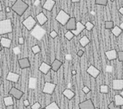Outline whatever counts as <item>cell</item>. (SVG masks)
Listing matches in <instances>:
<instances>
[{"mask_svg": "<svg viewBox=\"0 0 123 109\" xmlns=\"http://www.w3.org/2000/svg\"><path fill=\"white\" fill-rule=\"evenodd\" d=\"M29 8V4H27L24 0H16L11 7V10L13 11L16 14L21 16L24 15V13L27 11Z\"/></svg>", "mask_w": 123, "mask_h": 109, "instance_id": "obj_1", "label": "cell"}, {"mask_svg": "<svg viewBox=\"0 0 123 109\" xmlns=\"http://www.w3.org/2000/svg\"><path fill=\"white\" fill-rule=\"evenodd\" d=\"M13 28L10 19L0 20V36L12 33Z\"/></svg>", "mask_w": 123, "mask_h": 109, "instance_id": "obj_2", "label": "cell"}, {"mask_svg": "<svg viewBox=\"0 0 123 109\" xmlns=\"http://www.w3.org/2000/svg\"><path fill=\"white\" fill-rule=\"evenodd\" d=\"M30 32H31V34L38 41H40L43 37V36L46 34V30L43 29L41 25H37V24Z\"/></svg>", "mask_w": 123, "mask_h": 109, "instance_id": "obj_3", "label": "cell"}, {"mask_svg": "<svg viewBox=\"0 0 123 109\" xmlns=\"http://www.w3.org/2000/svg\"><path fill=\"white\" fill-rule=\"evenodd\" d=\"M71 18L70 15L67 14L66 11H63V10H60L59 12L57 14L56 17V21L58 22L59 24H61L62 25H65L67 24V22L68 21V20Z\"/></svg>", "mask_w": 123, "mask_h": 109, "instance_id": "obj_4", "label": "cell"}, {"mask_svg": "<svg viewBox=\"0 0 123 109\" xmlns=\"http://www.w3.org/2000/svg\"><path fill=\"white\" fill-rule=\"evenodd\" d=\"M22 24L27 30L31 31V29H32L36 25L37 23H36V21L35 20V18H34L33 16H30L26 17V18L24 20Z\"/></svg>", "mask_w": 123, "mask_h": 109, "instance_id": "obj_5", "label": "cell"}, {"mask_svg": "<svg viewBox=\"0 0 123 109\" xmlns=\"http://www.w3.org/2000/svg\"><path fill=\"white\" fill-rule=\"evenodd\" d=\"M55 88H56V84H55V83L46 82L44 83V86H43V93L45 94H49V95H51V94H53V92H54Z\"/></svg>", "mask_w": 123, "mask_h": 109, "instance_id": "obj_6", "label": "cell"}, {"mask_svg": "<svg viewBox=\"0 0 123 109\" xmlns=\"http://www.w3.org/2000/svg\"><path fill=\"white\" fill-rule=\"evenodd\" d=\"M8 94H9V95L12 96L13 98H15L16 99H17V100H20L24 95L23 91L16 88V87H12V88L10 89V90L8 91Z\"/></svg>", "mask_w": 123, "mask_h": 109, "instance_id": "obj_7", "label": "cell"}, {"mask_svg": "<svg viewBox=\"0 0 123 109\" xmlns=\"http://www.w3.org/2000/svg\"><path fill=\"white\" fill-rule=\"evenodd\" d=\"M79 108H80V109H95L94 103L90 99L80 102L79 104Z\"/></svg>", "mask_w": 123, "mask_h": 109, "instance_id": "obj_8", "label": "cell"}, {"mask_svg": "<svg viewBox=\"0 0 123 109\" xmlns=\"http://www.w3.org/2000/svg\"><path fill=\"white\" fill-rule=\"evenodd\" d=\"M85 29V27L84 24H82L81 22H80V21H76V29H75L74 30H71V32H72V33L75 36H79Z\"/></svg>", "mask_w": 123, "mask_h": 109, "instance_id": "obj_9", "label": "cell"}, {"mask_svg": "<svg viewBox=\"0 0 123 109\" xmlns=\"http://www.w3.org/2000/svg\"><path fill=\"white\" fill-rule=\"evenodd\" d=\"M86 72H87V73H89V74H90L92 77H94V78L98 77V75L100 74L99 69H98L96 67H94V65H90V66L87 68Z\"/></svg>", "mask_w": 123, "mask_h": 109, "instance_id": "obj_10", "label": "cell"}, {"mask_svg": "<svg viewBox=\"0 0 123 109\" xmlns=\"http://www.w3.org/2000/svg\"><path fill=\"white\" fill-rule=\"evenodd\" d=\"M64 26H65V28H66L67 30H71V31L74 30V29H76V18H75V17H71Z\"/></svg>", "mask_w": 123, "mask_h": 109, "instance_id": "obj_11", "label": "cell"}, {"mask_svg": "<svg viewBox=\"0 0 123 109\" xmlns=\"http://www.w3.org/2000/svg\"><path fill=\"white\" fill-rule=\"evenodd\" d=\"M6 79H7V81H8V82L17 83V82H18V81L20 79V75L14 72H9L8 74L7 75Z\"/></svg>", "mask_w": 123, "mask_h": 109, "instance_id": "obj_12", "label": "cell"}, {"mask_svg": "<svg viewBox=\"0 0 123 109\" xmlns=\"http://www.w3.org/2000/svg\"><path fill=\"white\" fill-rule=\"evenodd\" d=\"M18 64L21 69H25V68H31V63H30V60L27 57L20 59L18 60Z\"/></svg>", "mask_w": 123, "mask_h": 109, "instance_id": "obj_13", "label": "cell"}, {"mask_svg": "<svg viewBox=\"0 0 123 109\" xmlns=\"http://www.w3.org/2000/svg\"><path fill=\"white\" fill-rule=\"evenodd\" d=\"M112 89L114 90H122L123 89L122 79H114L112 81Z\"/></svg>", "mask_w": 123, "mask_h": 109, "instance_id": "obj_14", "label": "cell"}, {"mask_svg": "<svg viewBox=\"0 0 123 109\" xmlns=\"http://www.w3.org/2000/svg\"><path fill=\"white\" fill-rule=\"evenodd\" d=\"M36 20H37V21H38V24L39 25H43L45 23L48 21V17H47V16L45 15L44 13L43 12V11H41V12H39L38 15L36 16Z\"/></svg>", "mask_w": 123, "mask_h": 109, "instance_id": "obj_15", "label": "cell"}, {"mask_svg": "<svg viewBox=\"0 0 123 109\" xmlns=\"http://www.w3.org/2000/svg\"><path fill=\"white\" fill-rule=\"evenodd\" d=\"M105 55H106L107 59H108L109 61L114 60V59H116L117 57V51L116 50H114V49L107 51L106 52H105Z\"/></svg>", "mask_w": 123, "mask_h": 109, "instance_id": "obj_16", "label": "cell"}, {"mask_svg": "<svg viewBox=\"0 0 123 109\" xmlns=\"http://www.w3.org/2000/svg\"><path fill=\"white\" fill-rule=\"evenodd\" d=\"M54 6H55L54 0H46L45 3L43 4V9L46 10L48 11H52Z\"/></svg>", "mask_w": 123, "mask_h": 109, "instance_id": "obj_17", "label": "cell"}, {"mask_svg": "<svg viewBox=\"0 0 123 109\" xmlns=\"http://www.w3.org/2000/svg\"><path fill=\"white\" fill-rule=\"evenodd\" d=\"M39 70L43 74L47 75V74H49V71L51 70V66L49 64H48L47 63L43 62L42 64H40V66H39Z\"/></svg>", "mask_w": 123, "mask_h": 109, "instance_id": "obj_18", "label": "cell"}, {"mask_svg": "<svg viewBox=\"0 0 123 109\" xmlns=\"http://www.w3.org/2000/svg\"><path fill=\"white\" fill-rule=\"evenodd\" d=\"M62 65V61H60L59 59H54V60L53 61L52 64H51L50 66H51V69H52L53 72H57V71L60 69Z\"/></svg>", "mask_w": 123, "mask_h": 109, "instance_id": "obj_19", "label": "cell"}, {"mask_svg": "<svg viewBox=\"0 0 123 109\" xmlns=\"http://www.w3.org/2000/svg\"><path fill=\"white\" fill-rule=\"evenodd\" d=\"M0 44H1L2 47L8 49L11 47L12 40L10 38H7V37H2L1 40H0Z\"/></svg>", "mask_w": 123, "mask_h": 109, "instance_id": "obj_20", "label": "cell"}, {"mask_svg": "<svg viewBox=\"0 0 123 109\" xmlns=\"http://www.w3.org/2000/svg\"><path fill=\"white\" fill-rule=\"evenodd\" d=\"M62 94L69 100L72 99L75 97V92H73V91L70 90V89H66V90H63Z\"/></svg>", "mask_w": 123, "mask_h": 109, "instance_id": "obj_21", "label": "cell"}, {"mask_svg": "<svg viewBox=\"0 0 123 109\" xmlns=\"http://www.w3.org/2000/svg\"><path fill=\"white\" fill-rule=\"evenodd\" d=\"M114 104L116 106H123V96L120 94H116L114 97Z\"/></svg>", "mask_w": 123, "mask_h": 109, "instance_id": "obj_22", "label": "cell"}, {"mask_svg": "<svg viewBox=\"0 0 123 109\" xmlns=\"http://www.w3.org/2000/svg\"><path fill=\"white\" fill-rule=\"evenodd\" d=\"M3 102H4V105H5L6 107H7V106H13V105H14V101H13L12 96L5 97L4 99H3Z\"/></svg>", "mask_w": 123, "mask_h": 109, "instance_id": "obj_23", "label": "cell"}, {"mask_svg": "<svg viewBox=\"0 0 123 109\" xmlns=\"http://www.w3.org/2000/svg\"><path fill=\"white\" fill-rule=\"evenodd\" d=\"M111 31H112V34H113L114 36L117 37H118L121 34H122V29H121L120 28H119V26H117V25H116V26H113V28H112Z\"/></svg>", "mask_w": 123, "mask_h": 109, "instance_id": "obj_24", "label": "cell"}, {"mask_svg": "<svg viewBox=\"0 0 123 109\" xmlns=\"http://www.w3.org/2000/svg\"><path fill=\"white\" fill-rule=\"evenodd\" d=\"M37 86V79L35 77H31L29 80V88L30 89H35Z\"/></svg>", "mask_w": 123, "mask_h": 109, "instance_id": "obj_25", "label": "cell"}, {"mask_svg": "<svg viewBox=\"0 0 123 109\" xmlns=\"http://www.w3.org/2000/svg\"><path fill=\"white\" fill-rule=\"evenodd\" d=\"M80 45H81V47H85L87 45L90 43V39H89V37H87V36H83L80 39Z\"/></svg>", "mask_w": 123, "mask_h": 109, "instance_id": "obj_26", "label": "cell"}, {"mask_svg": "<svg viewBox=\"0 0 123 109\" xmlns=\"http://www.w3.org/2000/svg\"><path fill=\"white\" fill-rule=\"evenodd\" d=\"M45 109H60V108L55 102H52L45 107Z\"/></svg>", "mask_w": 123, "mask_h": 109, "instance_id": "obj_27", "label": "cell"}, {"mask_svg": "<svg viewBox=\"0 0 123 109\" xmlns=\"http://www.w3.org/2000/svg\"><path fill=\"white\" fill-rule=\"evenodd\" d=\"M99 90L100 93H102V94H108L109 92V88L107 85H102V86H100Z\"/></svg>", "mask_w": 123, "mask_h": 109, "instance_id": "obj_28", "label": "cell"}, {"mask_svg": "<svg viewBox=\"0 0 123 109\" xmlns=\"http://www.w3.org/2000/svg\"><path fill=\"white\" fill-rule=\"evenodd\" d=\"M114 26V22L112 21H107L105 22V29H112Z\"/></svg>", "mask_w": 123, "mask_h": 109, "instance_id": "obj_29", "label": "cell"}, {"mask_svg": "<svg viewBox=\"0 0 123 109\" xmlns=\"http://www.w3.org/2000/svg\"><path fill=\"white\" fill-rule=\"evenodd\" d=\"M85 29H86V30H88V31H91V30H92V29L94 28V24H93V23L90 22V21H88V22L85 23Z\"/></svg>", "mask_w": 123, "mask_h": 109, "instance_id": "obj_30", "label": "cell"}, {"mask_svg": "<svg viewBox=\"0 0 123 109\" xmlns=\"http://www.w3.org/2000/svg\"><path fill=\"white\" fill-rule=\"evenodd\" d=\"M74 37H75V35L73 34L72 32H71V30H68L66 33H65V37H66L67 40H69V41L72 40Z\"/></svg>", "mask_w": 123, "mask_h": 109, "instance_id": "obj_31", "label": "cell"}, {"mask_svg": "<svg viewBox=\"0 0 123 109\" xmlns=\"http://www.w3.org/2000/svg\"><path fill=\"white\" fill-rule=\"evenodd\" d=\"M31 51H32L33 54L37 55V54H39V53L41 51V49H40V47H39L38 45H35V46H34V47H32V48H31Z\"/></svg>", "mask_w": 123, "mask_h": 109, "instance_id": "obj_32", "label": "cell"}, {"mask_svg": "<svg viewBox=\"0 0 123 109\" xmlns=\"http://www.w3.org/2000/svg\"><path fill=\"white\" fill-rule=\"evenodd\" d=\"M108 0H95V4L100 6H106L108 4Z\"/></svg>", "mask_w": 123, "mask_h": 109, "instance_id": "obj_33", "label": "cell"}, {"mask_svg": "<svg viewBox=\"0 0 123 109\" xmlns=\"http://www.w3.org/2000/svg\"><path fill=\"white\" fill-rule=\"evenodd\" d=\"M122 106H116L114 104V102H111L110 104H108V108L109 109H122Z\"/></svg>", "mask_w": 123, "mask_h": 109, "instance_id": "obj_34", "label": "cell"}, {"mask_svg": "<svg viewBox=\"0 0 123 109\" xmlns=\"http://www.w3.org/2000/svg\"><path fill=\"white\" fill-rule=\"evenodd\" d=\"M117 58L118 59L119 62H122L123 61V51H117Z\"/></svg>", "mask_w": 123, "mask_h": 109, "instance_id": "obj_35", "label": "cell"}, {"mask_svg": "<svg viewBox=\"0 0 123 109\" xmlns=\"http://www.w3.org/2000/svg\"><path fill=\"white\" fill-rule=\"evenodd\" d=\"M39 108H41V104H39V102L35 103V104L31 106V109H39Z\"/></svg>", "mask_w": 123, "mask_h": 109, "instance_id": "obj_36", "label": "cell"}, {"mask_svg": "<svg viewBox=\"0 0 123 109\" xmlns=\"http://www.w3.org/2000/svg\"><path fill=\"white\" fill-rule=\"evenodd\" d=\"M57 33L56 32L55 30H52L50 32V37H51V38H53V39H54V38H56V37H57Z\"/></svg>", "mask_w": 123, "mask_h": 109, "instance_id": "obj_37", "label": "cell"}, {"mask_svg": "<svg viewBox=\"0 0 123 109\" xmlns=\"http://www.w3.org/2000/svg\"><path fill=\"white\" fill-rule=\"evenodd\" d=\"M82 91L85 93V94H88L89 92L90 91V89L89 88L88 86H83V88H82Z\"/></svg>", "mask_w": 123, "mask_h": 109, "instance_id": "obj_38", "label": "cell"}, {"mask_svg": "<svg viewBox=\"0 0 123 109\" xmlns=\"http://www.w3.org/2000/svg\"><path fill=\"white\" fill-rule=\"evenodd\" d=\"M18 43L20 45H23L25 43V38L23 37H19L18 38Z\"/></svg>", "mask_w": 123, "mask_h": 109, "instance_id": "obj_39", "label": "cell"}, {"mask_svg": "<svg viewBox=\"0 0 123 109\" xmlns=\"http://www.w3.org/2000/svg\"><path fill=\"white\" fill-rule=\"evenodd\" d=\"M84 50H79L77 51V56L79 57H82L83 55H84Z\"/></svg>", "mask_w": 123, "mask_h": 109, "instance_id": "obj_40", "label": "cell"}, {"mask_svg": "<svg viewBox=\"0 0 123 109\" xmlns=\"http://www.w3.org/2000/svg\"><path fill=\"white\" fill-rule=\"evenodd\" d=\"M23 104H24V106L25 107H29L30 106V102H29V100H27V99L24 100Z\"/></svg>", "mask_w": 123, "mask_h": 109, "instance_id": "obj_41", "label": "cell"}, {"mask_svg": "<svg viewBox=\"0 0 123 109\" xmlns=\"http://www.w3.org/2000/svg\"><path fill=\"white\" fill-rule=\"evenodd\" d=\"M13 51H14L15 54H19V53H20V49L18 48V47H15V48L13 49Z\"/></svg>", "mask_w": 123, "mask_h": 109, "instance_id": "obj_42", "label": "cell"}, {"mask_svg": "<svg viewBox=\"0 0 123 109\" xmlns=\"http://www.w3.org/2000/svg\"><path fill=\"white\" fill-rule=\"evenodd\" d=\"M118 11H119V13H120V14H122V15H123V7H121L120 8H119Z\"/></svg>", "mask_w": 123, "mask_h": 109, "instance_id": "obj_43", "label": "cell"}, {"mask_svg": "<svg viewBox=\"0 0 123 109\" xmlns=\"http://www.w3.org/2000/svg\"><path fill=\"white\" fill-rule=\"evenodd\" d=\"M6 11H7V13H9L10 11H11V7H7V8H6Z\"/></svg>", "mask_w": 123, "mask_h": 109, "instance_id": "obj_44", "label": "cell"}, {"mask_svg": "<svg viewBox=\"0 0 123 109\" xmlns=\"http://www.w3.org/2000/svg\"><path fill=\"white\" fill-rule=\"evenodd\" d=\"M80 1V0H71V2H72V3H79Z\"/></svg>", "mask_w": 123, "mask_h": 109, "instance_id": "obj_45", "label": "cell"}, {"mask_svg": "<svg viewBox=\"0 0 123 109\" xmlns=\"http://www.w3.org/2000/svg\"><path fill=\"white\" fill-rule=\"evenodd\" d=\"M119 28H120L121 29H123V23L120 24V25H119Z\"/></svg>", "mask_w": 123, "mask_h": 109, "instance_id": "obj_46", "label": "cell"}, {"mask_svg": "<svg viewBox=\"0 0 123 109\" xmlns=\"http://www.w3.org/2000/svg\"><path fill=\"white\" fill-rule=\"evenodd\" d=\"M6 109H13V106H7Z\"/></svg>", "mask_w": 123, "mask_h": 109, "instance_id": "obj_47", "label": "cell"}, {"mask_svg": "<svg viewBox=\"0 0 123 109\" xmlns=\"http://www.w3.org/2000/svg\"><path fill=\"white\" fill-rule=\"evenodd\" d=\"M71 74H72V75H76V70H73L72 72H71Z\"/></svg>", "mask_w": 123, "mask_h": 109, "instance_id": "obj_48", "label": "cell"}, {"mask_svg": "<svg viewBox=\"0 0 123 109\" xmlns=\"http://www.w3.org/2000/svg\"><path fill=\"white\" fill-rule=\"evenodd\" d=\"M3 10V7H2V3H1V0H0V11Z\"/></svg>", "mask_w": 123, "mask_h": 109, "instance_id": "obj_49", "label": "cell"}, {"mask_svg": "<svg viewBox=\"0 0 123 109\" xmlns=\"http://www.w3.org/2000/svg\"><path fill=\"white\" fill-rule=\"evenodd\" d=\"M39 3V1H36V2H35V6H37V5H38V3Z\"/></svg>", "mask_w": 123, "mask_h": 109, "instance_id": "obj_50", "label": "cell"}, {"mask_svg": "<svg viewBox=\"0 0 123 109\" xmlns=\"http://www.w3.org/2000/svg\"><path fill=\"white\" fill-rule=\"evenodd\" d=\"M2 51V46H1V44H0V51Z\"/></svg>", "mask_w": 123, "mask_h": 109, "instance_id": "obj_51", "label": "cell"}, {"mask_svg": "<svg viewBox=\"0 0 123 109\" xmlns=\"http://www.w3.org/2000/svg\"><path fill=\"white\" fill-rule=\"evenodd\" d=\"M2 84V80H1V77H0V85Z\"/></svg>", "mask_w": 123, "mask_h": 109, "instance_id": "obj_52", "label": "cell"}, {"mask_svg": "<svg viewBox=\"0 0 123 109\" xmlns=\"http://www.w3.org/2000/svg\"><path fill=\"white\" fill-rule=\"evenodd\" d=\"M110 1H111V2H114L115 0H110Z\"/></svg>", "mask_w": 123, "mask_h": 109, "instance_id": "obj_53", "label": "cell"}, {"mask_svg": "<svg viewBox=\"0 0 123 109\" xmlns=\"http://www.w3.org/2000/svg\"><path fill=\"white\" fill-rule=\"evenodd\" d=\"M39 109H44V108H39Z\"/></svg>", "mask_w": 123, "mask_h": 109, "instance_id": "obj_54", "label": "cell"}, {"mask_svg": "<svg viewBox=\"0 0 123 109\" xmlns=\"http://www.w3.org/2000/svg\"><path fill=\"white\" fill-rule=\"evenodd\" d=\"M95 109H100V108H95Z\"/></svg>", "mask_w": 123, "mask_h": 109, "instance_id": "obj_55", "label": "cell"}, {"mask_svg": "<svg viewBox=\"0 0 123 109\" xmlns=\"http://www.w3.org/2000/svg\"><path fill=\"white\" fill-rule=\"evenodd\" d=\"M24 1H26V0H24Z\"/></svg>", "mask_w": 123, "mask_h": 109, "instance_id": "obj_56", "label": "cell"}]
</instances>
